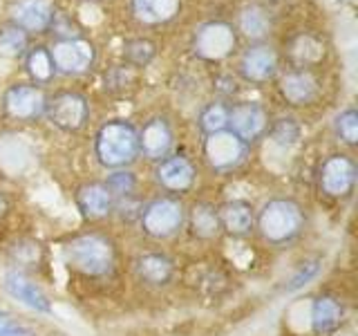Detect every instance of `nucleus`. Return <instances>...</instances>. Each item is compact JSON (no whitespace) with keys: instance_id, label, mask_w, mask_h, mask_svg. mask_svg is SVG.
<instances>
[{"instance_id":"1","label":"nucleus","mask_w":358,"mask_h":336,"mask_svg":"<svg viewBox=\"0 0 358 336\" xmlns=\"http://www.w3.org/2000/svg\"><path fill=\"white\" fill-rule=\"evenodd\" d=\"M94 153L101 166L126 168L139 155V132L130 121H108L99 128L94 139Z\"/></svg>"},{"instance_id":"2","label":"nucleus","mask_w":358,"mask_h":336,"mask_svg":"<svg viewBox=\"0 0 358 336\" xmlns=\"http://www.w3.org/2000/svg\"><path fill=\"white\" fill-rule=\"evenodd\" d=\"M257 229L268 244H289L305 229V211L296 200L275 197L262 206L257 216Z\"/></svg>"},{"instance_id":"3","label":"nucleus","mask_w":358,"mask_h":336,"mask_svg":"<svg viewBox=\"0 0 358 336\" xmlns=\"http://www.w3.org/2000/svg\"><path fill=\"white\" fill-rule=\"evenodd\" d=\"M65 260L85 276H108L115 267V244L101 233H83L65 246Z\"/></svg>"},{"instance_id":"4","label":"nucleus","mask_w":358,"mask_h":336,"mask_svg":"<svg viewBox=\"0 0 358 336\" xmlns=\"http://www.w3.org/2000/svg\"><path fill=\"white\" fill-rule=\"evenodd\" d=\"M141 231L155 240H166L175 235L186 222V211L175 197H159L141 209Z\"/></svg>"},{"instance_id":"5","label":"nucleus","mask_w":358,"mask_h":336,"mask_svg":"<svg viewBox=\"0 0 358 336\" xmlns=\"http://www.w3.org/2000/svg\"><path fill=\"white\" fill-rule=\"evenodd\" d=\"M235 48V31L229 22H206L195 34L193 50L204 61H222Z\"/></svg>"},{"instance_id":"6","label":"nucleus","mask_w":358,"mask_h":336,"mask_svg":"<svg viewBox=\"0 0 358 336\" xmlns=\"http://www.w3.org/2000/svg\"><path fill=\"white\" fill-rule=\"evenodd\" d=\"M56 72L63 74H83L94 63V45L83 38H63L50 50Z\"/></svg>"},{"instance_id":"7","label":"nucleus","mask_w":358,"mask_h":336,"mask_svg":"<svg viewBox=\"0 0 358 336\" xmlns=\"http://www.w3.org/2000/svg\"><path fill=\"white\" fill-rule=\"evenodd\" d=\"M204 157L215 171H231V168L240 166L246 157V144L235 137L231 130H220L206 134L204 141Z\"/></svg>"},{"instance_id":"8","label":"nucleus","mask_w":358,"mask_h":336,"mask_svg":"<svg viewBox=\"0 0 358 336\" xmlns=\"http://www.w3.org/2000/svg\"><path fill=\"white\" fill-rule=\"evenodd\" d=\"M45 106H48V99H45L43 90L36 85L16 83V85H11L3 97L5 115L14 121L38 119L45 112Z\"/></svg>"},{"instance_id":"9","label":"nucleus","mask_w":358,"mask_h":336,"mask_svg":"<svg viewBox=\"0 0 358 336\" xmlns=\"http://www.w3.org/2000/svg\"><path fill=\"white\" fill-rule=\"evenodd\" d=\"M45 115L52 126L65 132H74L83 128L87 121V101L76 92H61L45 106Z\"/></svg>"},{"instance_id":"10","label":"nucleus","mask_w":358,"mask_h":336,"mask_svg":"<svg viewBox=\"0 0 358 336\" xmlns=\"http://www.w3.org/2000/svg\"><path fill=\"white\" fill-rule=\"evenodd\" d=\"M320 188L329 197H347L356 184V164L347 155H331L320 168Z\"/></svg>"},{"instance_id":"11","label":"nucleus","mask_w":358,"mask_h":336,"mask_svg":"<svg viewBox=\"0 0 358 336\" xmlns=\"http://www.w3.org/2000/svg\"><path fill=\"white\" fill-rule=\"evenodd\" d=\"M229 126L235 137H240L246 144L260 137L268 126V119L266 112L257 104H240L229 110Z\"/></svg>"},{"instance_id":"12","label":"nucleus","mask_w":358,"mask_h":336,"mask_svg":"<svg viewBox=\"0 0 358 336\" xmlns=\"http://www.w3.org/2000/svg\"><path fill=\"white\" fill-rule=\"evenodd\" d=\"M11 20L22 31H45L54 20V5L50 0H16Z\"/></svg>"},{"instance_id":"13","label":"nucleus","mask_w":358,"mask_h":336,"mask_svg":"<svg viewBox=\"0 0 358 336\" xmlns=\"http://www.w3.org/2000/svg\"><path fill=\"white\" fill-rule=\"evenodd\" d=\"M3 285H5L9 296H14L16 300H20L22 305H27L29 309H36L43 314L52 312V302L48 296H45V291L36 283H31V280L22 272H16V269L7 272Z\"/></svg>"},{"instance_id":"14","label":"nucleus","mask_w":358,"mask_h":336,"mask_svg":"<svg viewBox=\"0 0 358 336\" xmlns=\"http://www.w3.org/2000/svg\"><path fill=\"white\" fill-rule=\"evenodd\" d=\"M157 182L171 193H186L195 184V166L186 157H166L157 168Z\"/></svg>"},{"instance_id":"15","label":"nucleus","mask_w":358,"mask_h":336,"mask_svg":"<svg viewBox=\"0 0 358 336\" xmlns=\"http://www.w3.org/2000/svg\"><path fill=\"white\" fill-rule=\"evenodd\" d=\"M117 200L110 193L106 184L92 182L83 184L76 190V206L85 220H103L108 213L115 209Z\"/></svg>"},{"instance_id":"16","label":"nucleus","mask_w":358,"mask_h":336,"mask_svg":"<svg viewBox=\"0 0 358 336\" xmlns=\"http://www.w3.org/2000/svg\"><path fill=\"white\" fill-rule=\"evenodd\" d=\"M173 148V130L168 121L157 117L150 119L139 132V153H143L148 160H162Z\"/></svg>"},{"instance_id":"17","label":"nucleus","mask_w":358,"mask_h":336,"mask_svg":"<svg viewBox=\"0 0 358 336\" xmlns=\"http://www.w3.org/2000/svg\"><path fill=\"white\" fill-rule=\"evenodd\" d=\"M275 70H278L275 52L271 48H264V45L251 48L240 61V72L251 83H266L268 78H273Z\"/></svg>"},{"instance_id":"18","label":"nucleus","mask_w":358,"mask_h":336,"mask_svg":"<svg viewBox=\"0 0 358 336\" xmlns=\"http://www.w3.org/2000/svg\"><path fill=\"white\" fill-rule=\"evenodd\" d=\"M139 280L152 287H166L175 276V262L164 253H143L134 260Z\"/></svg>"},{"instance_id":"19","label":"nucleus","mask_w":358,"mask_h":336,"mask_svg":"<svg viewBox=\"0 0 358 336\" xmlns=\"http://www.w3.org/2000/svg\"><path fill=\"white\" fill-rule=\"evenodd\" d=\"M217 216H220L222 231H227L229 235H235V238H242V235L251 233L253 222H255L253 206L244 200L227 202L222 209H217Z\"/></svg>"},{"instance_id":"20","label":"nucleus","mask_w":358,"mask_h":336,"mask_svg":"<svg viewBox=\"0 0 358 336\" xmlns=\"http://www.w3.org/2000/svg\"><path fill=\"white\" fill-rule=\"evenodd\" d=\"M280 94L294 106H309L318 97V81L309 72H289L280 81Z\"/></svg>"},{"instance_id":"21","label":"nucleus","mask_w":358,"mask_h":336,"mask_svg":"<svg viewBox=\"0 0 358 336\" xmlns=\"http://www.w3.org/2000/svg\"><path fill=\"white\" fill-rule=\"evenodd\" d=\"M179 9H182V0H132V14L143 25L171 22Z\"/></svg>"},{"instance_id":"22","label":"nucleus","mask_w":358,"mask_h":336,"mask_svg":"<svg viewBox=\"0 0 358 336\" xmlns=\"http://www.w3.org/2000/svg\"><path fill=\"white\" fill-rule=\"evenodd\" d=\"M343 323V305L334 296H320L311 309V328L318 336H329Z\"/></svg>"},{"instance_id":"23","label":"nucleus","mask_w":358,"mask_h":336,"mask_svg":"<svg viewBox=\"0 0 358 336\" xmlns=\"http://www.w3.org/2000/svg\"><path fill=\"white\" fill-rule=\"evenodd\" d=\"M188 224L193 235L199 240H213V238H217L222 231L217 209L213 204H206V202L193 206V211H190V216H188Z\"/></svg>"},{"instance_id":"24","label":"nucleus","mask_w":358,"mask_h":336,"mask_svg":"<svg viewBox=\"0 0 358 336\" xmlns=\"http://www.w3.org/2000/svg\"><path fill=\"white\" fill-rule=\"evenodd\" d=\"M27 74L34 78L36 83H50L54 78V63H52V56L50 50L45 48H34L27 54Z\"/></svg>"},{"instance_id":"25","label":"nucleus","mask_w":358,"mask_h":336,"mask_svg":"<svg viewBox=\"0 0 358 336\" xmlns=\"http://www.w3.org/2000/svg\"><path fill=\"white\" fill-rule=\"evenodd\" d=\"M27 50V34L18 27L0 29V56L3 59H18Z\"/></svg>"},{"instance_id":"26","label":"nucleus","mask_w":358,"mask_h":336,"mask_svg":"<svg viewBox=\"0 0 358 336\" xmlns=\"http://www.w3.org/2000/svg\"><path fill=\"white\" fill-rule=\"evenodd\" d=\"M229 126V108L224 104H208L199 115V128L206 134L227 130Z\"/></svg>"},{"instance_id":"27","label":"nucleus","mask_w":358,"mask_h":336,"mask_svg":"<svg viewBox=\"0 0 358 336\" xmlns=\"http://www.w3.org/2000/svg\"><path fill=\"white\" fill-rule=\"evenodd\" d=\"M240 27L242 31L246 34V36H251V38H260L266 34L268 29V18L262 9H257V7H249V9H244L242 11V16H240Z\"/></svg>"},{"instance_id":"28","label":"nucleus","mask_w":358,"mask_h":336,"mask_svg":"<svg viewBox=\"0 0 358 336\" xmlns=\"http://www.w3.org/2000/svg\"><path fill=\"white\" fill-rule=\"evenodd\" d=\"M106 186L110 193L115 195V200H121V197H130L134 193L137 179H134V175L130 171H121V168H117V171L108 177Z\"/></svg>"},{"instance_id":"29","label":"nucleus","mask_w":358,"mask_h":336,"mask_svg":"<svg viewBox=\"0 0 358 336\" xmlns=\"http://www.w3.org/2000/svg\"><path fill=\"white\" fill-rule=\"evenodd\" d=\"M336 132L347 146H356L358 141V112L354 108H347L336 119Z\"/></svg>"},{"instance_id":"30","label":"nucleus","mask_w":358,"mask_h":336,"mask_svg":"<svg viewBox=\"0 0 358 336\" xmlns=\"http://www.w3.org/2000/svg\"><path fill=\"white\" fill-rule=\"evenodd\" d=\"M155 56V45L145 38H137V41H130L126 45V59L132 63V65H148Z\"/></svg>"},{"instance_id":"31","label":"nucleus","mask_w":358,"mask_h":336,"mask_svg":"<svg viewBox=\"0 0 358 336\" xmlns=\"http://www.w3.org/2000/svg\"><path fill=\"white\" fill-rule=\"evenodd\" d=\"M273 141L280 146H294L300 137V126L294 119H280L275 126H273Z\"/></svg>"},{"instance_id":"32","label":"nucleus","mask_w":358,"mask_h":336,"mask_svg":"<svg viewBox=\"0 0 358 336\" xmlns=\"http://www.w3.org/2000/svg\"><path fill=\"white\" fill-rule=\"evenodd\" d=\"M318 272H320V258H316V260H307V262H302L300 265V269L298 272L291 276V280H289V285L285 287L287 291H296V289H300V287H305L309 280H313L318 276Z\"/></svg>"},{"instance_id":"33","label":"nucleus","mask_w":358,"mask_h":336,"mask_svg":"<svg viewBox=\"0 0 358 336\" xmlns=\"http://www.w3.org/2000/svg\"><path fill=\"white\" fill-rule=\"evenodd\" d=\"M0 336H38V334L29 330L27 325L18 323L11 314L0 312Z\"/></svg>"},{"instance_id":"34","label":"nucleus","mask_w":358,"mask_h":336,"mask_svg":"<svg viewBox=\"0 0 358 336\" xmlns=\"http://www.w3.org/2000/svg\"><path fill=\"white\" fill-rule=\"evenodd\" d=\"M5 211H7V200L0 195V216H5Z\"/></svg>"}]
</instances>
